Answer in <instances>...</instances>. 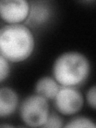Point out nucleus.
Returning a JSON list of instances; mask_svg holds the SVG:
<instances>
[{"instance_id":"1","label":"nucleus","mask_w":96,"mask_h":128,"mask_svg":"<svg viewBox=\"0 0 96 128\" xmlns=\"http://www.w3.org/2000/svg\"><path fill=\"white\" fill-rule=\"evenodd\" d=\"M34 38L22 24L6 25L0 29V54L9 62H20L33 53Z\"/></svg>"},{"instance_id":"2","label":"nucleus","mask_w":96,"mask_h":128,"mask_svg":"<svg viewBox=\"0 0 96 128\" xmlns=\"http://www.w3.org/2000/svg\"><path fill=\"white\" fill-rule=\"evenodd\" d=\"M90 74V63L82 54L70 51L57 58L53 66L54 79L62 86L74 87L84 82Z\"/></svg>"},{"instance_id":"3","label":"nucleus","mask_w":96,"mask_h":128,"mask_svg":"<svg viewBox=\"0 0 96 128\" xmlns=\"http://www.w3.org/2000/svg\"><path fill=\"white\" fill-rule=\"evenodd\" d=\"M50 114L47 99L38 94L30 95L23 100L20 106L22 122L30 127L42 126Z\"/></svg>"},{"instance_id":"4","label":"nucleus","mask_w":96,"mask_h":128,"mask_svg":"<svg viewBox=\"0 0 96 128\" xmlns=\"http://www.w3.org/2000/svg\"><path fill=\"white\" fill-rule=\"evenodd\" d=\"M54 100L56 109L63 115L77 114L83 106L82 94L75 88L70 86H62Z\"/></svg>"},{"instance_id":"5","label":"nucleus","mask_w":96,"mask_h":128,"mask_svg":"<svg viewBox=\"0 0 96 128\" xmlns=\"http://www.w3.org/2000/svg\"><path fill=\"white\" fill-rule=\"evenodd\" d=\"M30 3L26 0L0 1V18L9 25L21 24L28 18Z\"/></svg>"},{"instance_id":"6","label":"nucleus","mask_w":96,"mask_h":128,"mask_svg":"<svg viewBox=\"0 0 96 128\" xmlns=\"http://www.w3.org/2000/svg\"><path fill=\"white\" fill-rule=\"evenodd\" d=\"M18 106V96L10 87L0 88V118H7L14 114Z\"/></svg>"},{"instance_id":"7","label":"nucleus","mask_w":96,"mask_h":128,"mask_svg":"<svg viewBox=\"0 0 96 128\" xmlns=\"http://www.w3.org/2000/svg\"><path fill=\"white\" fill-rule=\"evenodd\" d=\"M50 10L45 3L34 2L30 4V12L26 23L38 26L45 23L50 18Z\"/></svg>"},{"instance_id":"8","label":"nucleus","mask_w":96,"mask_h":128,"mask_svg":"<svg viewBox=\"0 0 96 128\" xmlns=\"http://www.w3.org/2000/svg\"><path fill=\"white\" fill-rule=\"evenodd\" d=\"M60 86L55 79L50 77H42L35 85V93L46 99H54Z\"/></svg>"},{"instance_id":"9","label":"nucleus","mask_w":96,"mask_h":128,"mask_svg":"<svg viewBox=\"0 0 96 128\" xmlns=\"http://www.w3.org/2000/svg\"><path fill=\"white\" fill-rule=\"evenodd\" d=\"M95 124L92 122L90 119L85 117H77L74 118L68 122L67 124L65 125V127L67 128H95Z\"/></svg>"},{"instance_id":"10","label":"nucleus","mask_w":96,"mask_h":128,"mask_svg":"<svg viewBox=\"0 0 96 128\" xmlns=\"http://www.w3.org/2000/svg\"><path fill=\"white\" fill-rule=\"evenodd\" d=\"M10 66L9 61L0 54V82L4 81L9 76Z\"/></svg>"},{"instance_id":"11","label":"nucleus","mask_w":96,"mask_h":128,"mask_svg":"<svg viewBox=\"0 0 96 128\" xmlns=\"http://www.w3.org/2000/svg\"><path fill=\"white\" fill-rule=\"evenodd\" d=\"M42 126L46 127V128H52V127L59 128V127H62L63 126L62 119L57 114H49L45 124H44Z\"/></svg>"},{"instance_id":"12","label":"nucleus","mask_w":96,"mask_h":128,"mask_svg":"<svg viewBox=\"0 0 96 128\" xmlns=\"http://www.w3.org/2000/svg\"><path fill=\"white\" fill-rule=\"evenodd\" d=\"M95 95H96V88L95 86H93L90 88L86 94L87 102L91 106L92 109H95V105H96Z\"/></svg>"},{"instance_id":"13","label":"nucleus","mask_w":96,"mask_h":128,"mask_svg":"<svg viewBox=\"0 0 96 128\" xmlns=\"http://www.w3.org/2000/svg\"><path fill=\"white\" fill-rule=\"evenodd\" d=\"M0 127H12V126L8 124H0Z\"/></svg>"}]
</instances>
